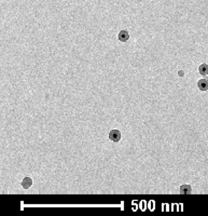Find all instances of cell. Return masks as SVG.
Wrapping results in <instances>:
<instances>
[{"instance_id": "cell-1", "label": "cell", "mask_w": 208, "mask_h": 216, "mask_svg": "<svg viewBox=\"0 0 208 216\" xmlns=\"http://www.w3.org/2000/svg\"><path fill=\"white\" fill-rule=\"evenodd\" d=\"M121 137H122V133L120 132L119 130H111L109 132V140H112L113 143L120 142Z\"/></svg>"}, {"instance_id": "cell-6", "label": "cell", "mask_w": 208, "mask_h": 216, "mask_svg": "<svg viewBox=\"0 0 208 216\" xmlns=\"http://www.w3.org/2000/svg\"><path fill=\"white\" fill-rule=\"evenodd\" d=\"M198 73H201V75H203V76L208 75V65L207 64H202V65H199V67H198Z\"/></svg>"}, {"instance_id": "cell-3", "label": "cell", "mask_w": 208, "mask_h": 216, "mask_svg": "<svg viewBox=\"0 0 208 216\" xmlns=\"http://www.w3.org/2000/svg\"><path fill=\"white\" fill-rule=\"evenodd\" d=\"M198 89L201 91H207L208 90V79H201L197 82Z\"/></svg>"}, {"instance_id": "cell-4", "label": "cell", "mask_w": 208, "mask_h": 216, "mask_svg": "<svg viewBox=\"0 0 208 216\" xmlns=\"http://www.w3.org/2000/svg\"><path fill=\"white\" fill-rule=\"evenodd\" d=\"M31 185H33V180H31V177H29V176L24 177L23 182H22V187H23L24 189H28V188H30Z\"/></svg>"}, {"instance_id": "cell-2", "label": "cell", "mask_w": 208, "mask_h": 216, "mask_svg": "<svg viewBox=\"0 0 208 216\" xmlns=\"http://www.w3.org/2000/svg\"><path fill=\"white\" fill-rule=\"evenodd\" d=\"M118 39L121 41V42H126L127 40L129 39V34L127 30H121L118 35Z\"/></svg>"}, {"instance_id": "cell-7", "label": "cell", "mask_w": 208, "mask_h": 216, "mask_svg": "<svg viewBox=\"0 0 208 216\" xmlns=\"http://www.w3.org/2000/svg\"><path fill=\"white\" fill-rule=\"evenodd\" d=\"M178 75L180 77H183V75H185V73H183V70H179L178 71Z\"/></svg>"}, {"instance_id": "cell-5", "label": "cell", "mask_w": 208, "mask_h": 216, "mask_svg": "<svg viewBox=\"0 0 208 216\" xmlns=\"http://www.w3.org/2000/svg\"><path fill=\"white\" fill-rule=\"evenodd\" d=\"M179 191H180L181 195H190L192 192V187L190 185H187V184L185 185H181Z\"/></svg>"}]
</instances>
